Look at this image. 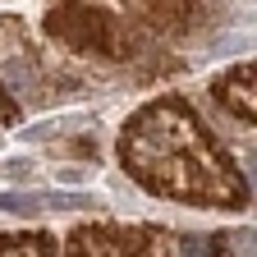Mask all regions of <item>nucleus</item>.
Returning a JSON list of instances; mask_svg holds the SVG:
<instances>
[{
  "label": "nucleus",
  "mask_w": 257,
  "mask_h": 257,
  "mask_svg": "<svg viewBox=\"0 0 257 257\" xmlns=\"http://www.w3.org/2000/svg\"><path fill=\"white\" fill-rule=\"evenodd\" d=\"M51 198L37 188H14V193H0V211H19V216H32V211H42Z\"/></svg>",
  "instance_id": "1"
},
{
  "label": "nucleus",
  "mask_w": 257,
  "mask_h": 257,
  "mask_svg": "<svg viewBox=\"0 0 257 257\" xmlns=\"http://www.w3.org/2000/svg\"><path fill=\"white\" fill-rule=\"evenodd\" d=\"M220 243H225L230 257H257V230H234V234H225Z\"/></svg>",
  "instance_id": "2"
},
{
  "label": "nucleus",
  "mask_w": 257,
  "mask_h": 257,
  "mask_svg": "<svg viewBox=\"0 0 257 257\" xmlns=\"http://www.w3.org/2000/svg\"><path fill=\"white\" fill-rule=\"evenodd\" d=\"M0 257H46L42 239H0Z\"/></svg>",
  "instance_id": "3"
},
{
  "label": "nucleus",
  "mask_w": 257,
  "mask_h": 257,
  "mask_svg": "<svg viewBox=\"0 0 257 257\" xmlns=\"http://www.w3.org/2000/svg\"><path fill=\"white\" fill-rule=\"evenodd\" d=\"M248 166H252V179H257V156H248Z\"/></svg>",
  "instance_id": "4"
}]
</instances>
